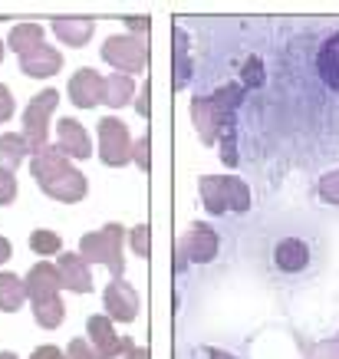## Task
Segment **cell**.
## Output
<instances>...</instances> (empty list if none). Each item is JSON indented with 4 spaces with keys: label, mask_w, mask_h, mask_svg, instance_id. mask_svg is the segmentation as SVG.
<instances>
[{
    "label": "cell",
    "mask_w": 339,
    "mask_h": 359,
    "mask_svg": "<svg viewBox=\"0 0 339 359\" xmlns=\"http://www.w3.org/2000/svg\"><path fill=\"white\" fill-rule=\"evenodd\" d=\"M60 152L73 155V158H86L89 155V135L86 129L79 126L76 119H63L60 122V145H56Z\"/></svg>",
    "instance_id": "cell-13"
},
{
    "label": "cell",
    "mask_w": 339,
    "mask_h": 359,
    "mask_svg": "<svg viewBox=\"0 0 339 359\" xmlns=\"http://www.w3.org/2000/svg\"><path fill=\"white\" fill-rule=\"evenodd\" d=\"M30 359H66V356L56 346H40V349H33Z\"/></svg>",
    "instance_id": "cell-30"
},
{
    "label": "cell",
    "mask_w": 339,
    "mask_h": 359,
    "mask_svg": "<svg viewBox=\"0 0 339 359\" xmlns=\"http://www.w3.org/2000/svg\"><path fill=\"white\" fill-rule=\"evenodd\" d=\"M129 93H132V83H129V76H119V73H116V76L112 79H106V102H109V106H125V102H129Z\"/></svg>",
    "instance_id": "cell-20"
},
{
    "label": "cell",
    "mask_w": 339,
    "mask_h": 359,
    "mask_svg": "<svg viewBox=\"0 0 339 359\" xmlns=\"http://www.w3.org/2000/svg\"><path fill=\"white\" fill-rule=\"evenodd\" d=\"M7 257H11V241H7V238H0V264L7 261Z\"/></svg>",
    "instance_id": "cell-32"
},
{
    "label": "cell",
    "mask_w": 339,
    "mask_h": 359,
    "mask_svg": "<svg viewBox=\"0 0 339 359\" xmlns=\"http://www.w3.org/2000/svg\"><path fill=\"white\" fill-rule=\"evenodd\" d=\"M0 359H17V356L13 353H0Z\"/></svg>",
    "instance_id": "cell-34"
},
{
    "label": "cell",
    "mask_w": 339,
    "mask_h": 359,
    "mask_svg": "<svg viewBox=\"0 0 339 359\" xmlns=\"http://www.w3.org/2000/svg\"><path fill=\"white\" fill-rule=\"evenodd\" d=\"M99 139H102V162L106 165H122L129 158V132L116 119L99 122Z\"/></svg>",
    "instance_id": "cell-6"
},
{
    "label": "cell",
    "mask_w": 339,
    "mask_h": 359,
    "mask_svg": "<svg viewBox=\"0 0 339 359\" xmlns=\"http://www.w3.org/2000/svg\"><path fill=\"white\" fill-rule=\"evenodd\" d=\"M132 248H135V254H139V257H145V254H148V228H135V234H132Z\"/></svg>",
    "instance_id": "cell-27"
},
{
    "label": "cell",
    "mask_w": 339,
    "mask_h": 359,
    "mask_svg": "<svg viewBox=\"0 0 339 359\" xmlns=\"http://www.w3.org/2000/svg\"><path fill=\"white\" fill-rule=\"evenodd\" d=\"M69 96H73V102L79 109H89V106H96L99 99L106 96V83L92 69H79L73 76V83H69Z\"/></svg>",
    "instance_id": "cell-11"
},
{
    "label": "cell",
    "mask_w": 339,
    "mask_h": 359,
    "mask_svg": "<svg viewBox=\"0 0 339 359\" xmlns=\"http://www.w3.org/2000/svg\"><path fill=\"white\" fill-rule=\"evenodd\" d=\"M60 280L66 290H76V294H89L92 290V277L86 271V261L76 254H60Z\"/></svg>",
    "instance_id": "cell-12"
},
{
    "label": "cell",
    "mask_w": 339,
    "mask_h": 359,
    "mask_svg": "<svg viewBox=\"0 0 339 359\" xmlns=\"http://www.w3.org/2000/svg\"><path fill=\"white\" fill-rule=\"evenodd\" d=\"M23 283H27V297L33 300V306H43V304L60 300L56 290L63 287V280H60V271H56L53 264H33V271L27 273Z\"/></svg>",
    "instance_id": "cell-5"
},
{
    "label": "cell",
    "mask_w": 339,
    "mask_h": 359,
    "mask_svg": "<svg viewBox=\"0 0 339 359\" xmlns=\"http://www.w3.org/2000/svg\"><path fill=\"white\" fill-rule=\"evenodd\" d=\"M33 178H36V185L43 188L46 195L60 198L66 205H69V201H79V198L86 195L83 175H79L76 168H69L63 152L53 149V145H46V149L36 152V158H33Z\"/></svg>",
    "instance_id": "cell-2"
},
{
    "label": "cell",
    "mask_w": 339,
    "mask_h": 359,
    "mask_svg": "<svg viewBox=\"0 0 339 359\" xmlns=\"http://www.w3.org/2000/svg\"><path fill=\"white\" fill-rule=\"evenodd\" d=\"M251 261L270 287L303 290L329 267V238L313 215L280 211L257 228Z\"/></svg>",
    "instance_id": "cell-1"
},
{
    "label": "cell",
    "mask_w": 339,
    "mask_h": 359,
    "mask_svg": "<svg viewBox=\"0 0 339 359\" xmlns=\"http://www.w3.org/2000/svg\"><path fill=\"white\" fill-rule=\"evenodd\" d=\"M129 359H148V353H145V349H139V346H132V343H129Z\"/></svg>",
    "instance_id": "cell-33"
},
{
    "label": "cell",
    "mask_w": 339,
    "mask_h": 359,
    "mask_svg": "<svg viewBox=\"0 0 339 359\" xmlns=\"http://www.w3.org/2000/svg\"><path fill=\"white\" fill-rule=\"evenodd\" d=\"M17 198V182H13V172H4L0 168V205H11Z\"/></svg>",
    "instance_id": "cell-25"
},
{
    "label": "cell",
    "mask_w": 339,
    "mask_h": 359,
    "mask_svg": "<svg viewBox=\"0 0 339 359\" xmlns=\"http://www.w3.org/2000/svg\"><path fill=\"white\" fill-rule=\"evenodd\" d=\"M135 158H139V165H142V168H148V135H142V139H139V145H135Z\"/></svg>",
    "instance_id": "cell-29"
},
{
    "label": "cell",
    "mask_w": 339,
    "mask_h": 359,
    "mask_svg": "<svg viewBox=\"0 0 339 359\" xmlns=\"http://www.w3.org/2000/svg\"><path fill=\"white\" fill-rule=\"evenodd\" d=\"M11 116H13V96L7 93V86L0 83V122L11 119Z\"/></svg>",
    "instance_id": "cell-28"
},
{
    "label": "cell",
    "mask_w": 339,
    "mask_h": 359,
    "mask_svg": "<svg viewBox=\"0 0 339 359\" xmlns=\"http://www.w3.org/2000/svg\"><path fill=\"white\" fill-rule=\"evenodd\" d=\"M106 306L112 320H122V323H132L139 316V297L125 280H112L106 287Z\"/></svg>",
    "instance_id": "cell-7"
},
{
    "label": "cell",
    "mask_w": 339,
    "mask_h": 359,
    "mask_svg": "<svg viewBox=\"0 0 339 359\" xmlns=\"http://www.w3.org/2000/svg\"><path fill=\"white\" fill-rule=\"evenodd\" d=\"M119 244H122V228L119 224H106V228L99 231V234H86L79 250H83V261H102L109 264L112 273H116V280L122 277V257H119Z\"/></svg>",
    "instance_id": "cell-3"
},
{
    "label": "cell",
    "mask_w": 339,
    "mask_h": 359,
    "mask_svg": "<svg viewBox=\"0 0 339 359\" xmlns=\"http://www.w3.org/2000/svg\"><path fill=\"white\" fill-rule=\"evenodd\" d=\"M20 66L27 76H53L56 69H60V53H56L53 46H36L33 53L20 56Z\"/></svg>",
    "instance_id": "cell-14"
},
{
    "label": "cell",
    "mask_w": 339,
    "mask_h": 359,
    "mask_svg": "<svg viewBox=\"0 0 339 359\" xmlns=\"http://www.w3.org/2000/svg\"><path fill=\"white\" fill-rule=\"evenodd\" d=\"M139 112H142L145 119H148V83H145V89H142V99H139Z\"/></svg>",
    "instance_id": "cell-31"
},
{
    "label": "cell",
    "mask_w": 339,
    "mask_h": 359,
    "mask_svg": "<svg viewBox=\"0 0 339 359\" xmlns=\"http://www.w3.org/2000/svg\"><path fill=\"white\" fill-rule=\"evenodd\" d=\"M56 99H60V93H56V89H46V93H40V96L27 106V116H23V139H27L33 155L40 152V149H46V119H50V112L56 109Z\"/></svg>",
    "instance_id": "cell-4"
},
{
    "label": "cell",
    "mask_w": 339,
    "mask_h": 359,
    "mask_svg": "<svg viewBox=\"0 0 339 359\" xmlns=\"http://www.w3.org/2000/svg\"><path fill=\"white\" fill-rule=\"evenodd\" d=\"M317 195H319V201H326V205H336L339 208V168H336V172H326L323 178H319Z\"/></svg>",
    "instance_id": "cell-23"
},
{
    "label": "cell",
    "mask_w": 339,
    "mask_h": 359,
    "mask_svg": "<svg viewBox=\"0 0 339 359\" xmlns=\"http://www.w3.org/2000/svg\"><path fill=\"white\" fill-rule=\"evenodd\" d=\"M102 53H106V60H109V63L125 66L129 73H139V69H142V60H145V43H139V40H119V36H112Z\"/></svg>",
    "instance_id": "cell-10"
},
{
    "label": "cell",
    "mask_w": 339,
    "mask_h": 359,
    "mask_svg": "<svg viewBox=\"0 0 339 359\" xmlns=\"http://www.w3.org/2000/svg\"><path fill=\"white\" fill-rule=\"evenodd\" d=\"M89 339L99 346V353H102V359H109L119 353V337L112 333V323H109V316H89Z\"/></svg>",
    "instance_id": "cell-15"
},
{
    "label": "cell",
    "mask_w": 339,
    "mask_h": 359,
    "mask_svg": "<svg viewBox=\"0 0 339 359\" xmlns=\"http://www.w3.org/2000/svg\"><path fill=\"white\" fill-rule=\"evenodd\" d=\"M7 43L13 46V53H33L36 46H43V27H36V23H20V27H13L11 30V40Z\"/></svg>",
    "instance_id": "cell-18"
},
{
    "label": "cell",
    "mask_w": 339,
    "mask_h": 359,
    "mask_svg": "<svg viewBox=\"0 0 339 359\" xmlns=\"http://www.w3.org/2000/svg\"><path fill=\"white\" fill-rule=\"evenodd\" d=\"M175 50H178V86L188 83V40H185V30H175Z\"/></svg>",
    "instance_id": "cell-24"
},
{
    "label": "cell",
    "mask_w": 339,
    "mask_h": 359,
    "mask_svg": "<svg viewBox=\"0 0 339 359\" xmlns=\"http://www.w3.org/2000/svg\"><path fill=\"white\" fill-rule=\"evenodd\" d=\"M0 60H4V43H0Z\"/></svg>",
    "instance_id": "cell-35"
},
{
    "label": "cell",
    "mask_w": 339,
    "mask_h": 359,
    "mask_svg": "<svg viewBox=\"0 0 339 359\" xmlns=\"http://www.w3.org/2000/svg\"><path fill=\"white\" fill-rule=\"evenodd\" d=\"M33 316H36V323L46 330L60 327V320H63V304L53 300V304H43V306H33Z\"/></svg>",
    "instance_id": "cell-22"
},
{
    "label": "cell",
    "mask_w": 339,
    "mask_h": 359,
    "mask_svg": "<svg viewBox=\"0 0 339 359\" xmlns=\"http://www.w3.org/2000/svg\"><path fill=\"white\" fill-rule=\"evenodd\" d=\"M27 300V283L17 273H0V310L4 313H17Z\"/></svg>",
    "instance_id": "cell-16"
},
{
    "label": "cell",
    "mask_w": 339,
    "mask_h": 359,
    "mask_svg": "<svg viewBox=\"0 0 339 359\" xmlns=\"http://www.w3.org/2000/svg\"><path fill=\"white\" fill-rule=\"evenodd\" d=\"M69 359H102V353H99V349H89L86 339H73V343H69Z\"/></svg>",
    "instance_id": "cell-26"
},
{
    "label": "cell",
    "mask_w": 339,
    "mask_h": 359,
    "mask_svg": "<svg viewBox=\"0 0 339 359\" xmlns=\"http://www.w3.org/2000/svg\"><path fill=\"white\" fill-rule=\"evenodd\" d=\"M181 254H188L195 264H208L218 254V234L208 224H195L188 231V238L181 241Z\"/></svg>",
    "instance_id": "cell-8"
},
{
    "label": "cell",
    "mask_w": 339,
    "mask_h": 359,
    "mask_svg": "<svg viewBox=\"0 0 339 359\" xmlns=\"http://www.w3.org/2000/svg\"><path fill=\"white\" fill-rule=\"evenodd\" d=\"M317 73L333 93H339V30H333L317 50Z\"/></svg>",
    "instance_id": "cell-9"
},
{
    "label": "cell",
    "mask_w": 339,
    "mask_h": 359,
    "mask_svg": "<svg viewBox=\"0 0 339 359\" xmlns=\"http://www.w3.org/2000/svg\"><path fill=\"white\" fill-rule=\"evenodd\" d=\"M92 27H96L92 20H56L53 23V33L63 40V43H69V46H86Z\"/></svg>",
    "instance_id": "cell-19"
},
{
    "label": "cell",
    "mask_w": 339,
    "mask_h": 359,
    "mask_svg": "<svg viewBox=\"0 0 339 359\" xmlns=\"http://www.w3.org/2000/svg\"><path fill=\"white\" fill-rule=\"evenodd\" d=\"M30 248L36 250V254H60L63 241H60V234H53V231H33Z\"/></svg>",
    "instance_id": "cell-21"
},
{
    "label": "cell",
    "mask_w": 339,
    "mask_h": 359,
    "mask_svg": "<svg viewBox=\"0 0 339 359\" xmlns=\"http://www.w3.org/2000/svg\"><path fill=\"white\" fill-rule=\"evenodd\" d=\"M27 152H30V145H27L23 135H13V132L0 135V168H4V172H13V168L27 158Z\"/></svg>",
    "instance_id": "cell-17"
}]
</instances>
